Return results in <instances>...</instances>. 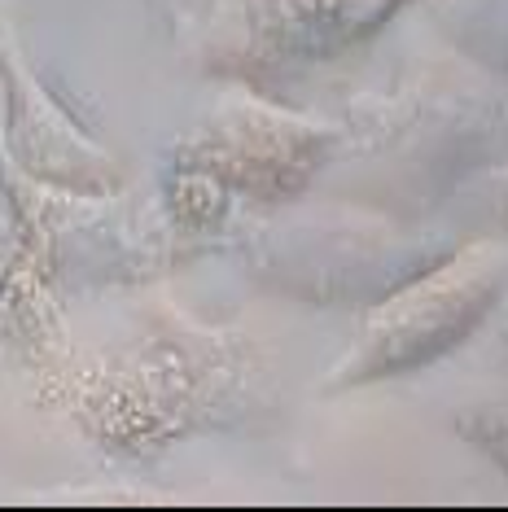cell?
<instances>
[{"mask_svg": "<svg viewBox=\"0 0 508 512\" xmlns=\"http://www.w3.org/2000/svg\"><path fill=\"white\" fill-rule=\"evenodd\" d=\"M241 372L246 351L233 333L158 329L106 368L84 403V421L114 447H158L224 412Z\"/></svg>", "mask_w": 508, "mask_h": 512, "instance_id": "4", "label": "cell"}, {"mask_svg": "<svg viewBox=\"0 0 508 512\" xmlns=\"http://www.w3.org/2000/svg\"><path fill=\"white\" fill-rule=\"evenodd\" d=\"M333 158V127L294 114L259 92H224L202 127L176 145V162L202 167L228 197L276 206L303 197Z\"/></svg>", "mask_w": 508, "mask_h": 512, "instance_id": "6", "label": "cell"}, {"mask_svg": "<svg viewBox=\"0 0 508 512\" xmlns=\"http://www.w3.org/2000/svg\"><path fill=\"white\" fill-rule=\"evenodd\" d=\"M333 158L355 193L421 219L456 184L508 162V84L469 53L412 57L346 106Z\"/></svg>", "mask_w": 508, "mask_h": 512, "instance_id": "1", "label": "cell"}, {"mask_svg": "<svg viewBox=\"0 0 508 512\" xmlns=\"http://www.w3.org/2000/svg\"><path fill=\"white\" fill-rule=\"evenodd\" d=\"M438 18L460 53L508 84V0H447Z\"/></svg>", "mask_w": 508, "mask_h": 512, "instance_id": "9", "label": "cell"}, {"mask_svg": "<svg viewBox=\"0 0 508 512\" xmlns=\"http://www.w3.org/2000/svg\"><path fill=\"white\" fill-rule=\"evenodd\" d=\"M412 0H211L193 53L228 79H272L377 36Z\"/></svg>", "mask_w": 508, "mask_h": 512, "instance_id": "5", "label": "cell"}, {"mask_svg": "<svg viewBox=\"0 0 508 512\" xmlns=\"http://www.w3.org/2000/svg\"><path fill=\"white\" fill-rule=\"evenodd\" d=\"M44 263L75 281H136L154 276L167 259L163 219L123 193H75L27 176V193L14 197Z\"/></svg>", "mask_w": 508, "mask_h": 512, "instance_id": "7", "label": "cell"}, {"mask_svg": "<svg viewBox=\"0 0 508 512\" xmlns=\"http://www.w3.org/2000/svg\"><path fill=\"white\" fill-rule=\"evenodd\" d=\"M452 250L421 219L368 202L290 197L237 232V259L254 281L307 307H373Z\"/></svg>", "mask_w": 508, "mask_h": 512, "instance_id": "2", "label": "cell"}, {"mask_svg": "<svg viewBox=\"0 0 508 512\" xmlns=\"http://www.w3.org/2000/svg\"><path fill=\"white\" fill-rule=\"evenodd\" d=\"M9 75V154L31 180L57 184L75 193H114L119 167L110 154H101L79 127L66 119V110L44 92L36 79L18 66V53H5Z\"/></svg>", "mask_w": 508, "mask_h": 512, "instance_id": "8", "label": "cell"}, {"mask_svg": "<svg viewBox=\"0 0 508 512\" xmlns=\"http://www.w3.org/2000/svg\"><path fill=\"white\" fill-rule=\"evenodd\" d=\"M508 289V246L504 241H469L443 254L434 267L373 302L355 346L333 364L329 390H351L417 372L447 351L495 311Z\"/></svg>", "mask_w": 508, "mask_h": 512, "instance_id": "3", "label": "cell"}, {"mask_svg": "<svg viewBox=\"0 0 508 512\" xmlns=\"http://www.w3.org/2000/svg\"><path fill=\"white\" fill-rule=\"evenodd\" d=\"M495 202H500V215L508 219V162L495 167Z\"/></svg>", "mask_w": 508, "mask_h": 512, "instance_id": "10", "label": "cell"}]
</instances>
